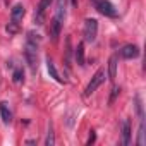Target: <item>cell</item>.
Listing matches in <instances>:
<instances>
[{
    "instance_id": "52a82bcc",
    "label": "cell",
    "mask_w": 146,
    "mask_h": 146,
    "mask_svg": "<svg viewBox=\"0 0 146 146\" xmlns=\"http://www.w3.org/2000/svg\"><path fill=\"white\" fill-rule=\"evenodd\" d=\"M139 53H141V50L137 45H125L120 50V57H124V58H137Z\"/></svg>"
},
{
    "instance_id": "ac0fdd59",
    "label": "cell",
    "mask_w": 146,
    "mask_h": 146,
    "mask_svg": "<svg viewBox=\"0 0 146 146\" xmlns=\"http://www.w3.org/2000/svg\"><path fill=\"white\" fill-rule=\"evenodd\" d=\"M134 102H136V112H137V117H139L141 120H144V113H143V105H141V98H139V95H136Z\"/></svg>"
},
{
    "instance_id": "ba28073f",
    "label": "cell",
    "mask_w": 146,
    "mask_h": 146,
    "mask_svg": "<svg viewBox=\"0 0 146 146\" xmlns=\"http://www.w3.org/2000/svg\"><path fill=\"white\" fill-rule=\"evenodd\" d=\"M46 67H48V74H50V78H53L57 83H64V79L58 76V70H57V67H55V64H53V60H52L50 57H46Z\"/></svg>"
},
{
    "instance_id": "2e32d148",
    "label": "cell",
    "mask_w": 146,
    "mask_h": 146,
    "mask_svg": "<svg viewBox=\"0 0 146 146\" xmlns=\"http://www.w3.org/2000/svg\"><path fill=\"white\" fill-rule=\"evenodd\" d=\"M65 2H67V0H57V14L55 16H58L62 19L65 16Z\"/></svg>"
},
{
    "instance_id": "277c9868",
    "label": "cell",
    "mask_w": 146,
    "mask_h": 146,
    "mask_svg": "<svg viewBox=\"0 0 146 146\" xmlns=\"http://www.w3.org/2000/svg\"><path fill=\"white\" fill-rule=\"evenodd\" d=\"M105 81V70L103 69H100V70H96V74L91 78V81H90V84L86 86V90H84V96H90L91 93H95L100 86H102V83Z\"/></svg>"
},
{
    "instance_id": "ffe728a7",
    "label": "cell",
    "mask_w": 146,
    "mask_h": 146,
    "mask_svg": "<svg viewBox=\"0 0 146 146\" xmlns=\"http://www.w3.org/2000/svg\"><path fill=\"white\" fill-rule=\"evenodd\" d=\"M119 93H120V88H113V90H112V95H110V100H108V103H110V105L115 102V98H117V95H119Z\"/></svg>"
},
{
    "instance_id": "7c38bea8",
    "label": "cell",
    "mask_w": 146,
    "mask_h": 146,
    "mask_svg": "<svg viewBox=\"0 0 146 146\" xmlns=\"http://www.w3.org/2000/svg\"><path fill=\"white\" fill-rule=\"evenodd\" d=\"M74 58L78 65H84V43H79L74 50Z\"/></svg>"
},
{
    "instance_id": "9a60e30c",
    "label": "cell",
    "mask_w": 146,
    "mask_h": 146,
    "mask_svg": "<svg viewBox=\"0 0 146 146\" xmlns=\"http://www.w3.org/2000/svg\"><path fill=\"white\" fill-rule=\"evenodd\" d=\"M45 144H46V146H53V144H55V134H53V125H52V124H48V134H46Z\"/></svg>"
},
{
    "instance_id": "7a4b0ae2",
    "label": "cell",
    "mask_w": 146,
    "mask_h": 146,
    "mask_svg": "<svg viewBox=\"0 0 146 146\" xmlns=\"http://www.w3.org/2000/svg\"><path fill=\"white\" fill-rule=\"evenodd\" d=\"M91 4H93V7L102 14V16H105V17H117L119 14H117V9L108 2V0H91Z\"/></svg>"
},
{
    "instance_id": "4fadbf2b",
    "label": "cell",
    "mask_w": 146,
    "mask_h": 146,
    "mask_svg": "<svg viewBox=\"0 0 146 146\" xmlns=\"http://www.w3.org/2000/svg\"><path fill=\"white\" fill-rule=\"evenodd\" d=\"M117 76V55H112L110 62H108V79L113 81Z\"/></svg>"
},
{
    "instance_id": "9c48e42d",
    "label": "cell",
    "mask_w": 146,
    "mask_h": 146,
    "mask_svg": "<svg viewBox=\"0 0 146 146\" xmlns=\"http://www.w3.org/2000/svg\"><path fill=\"white\" fill-rule=\"evenodd\" d=\"M122 144L124 146L131 144V122L127 119L122 122Z\"/></svg>"
},
{
    "instance_id": "8fae6325",
    "label": "cell",
    "mask_w": 146,
    "mask_h": 146,
    "mask_svg": "<svg viewBox=\"0 0 146 146\" xmlns=\"http://www.w3.org/2000/svg\"><path fill=\"white\" fill-rule=\"evenodd\" d=\"M0 115H2L4 124H11V120H12V113H11V110H9V107H7L5 102L0 103Z\"/></svg>"
},
{
    "instance_id": "3957f363",
    "label": "cell",
    "mask_w": 146,
    "mask_h": 146,
    "mask_svg": "<svg viewBox=\"0 0 146 146\" xmlns=\"http://www.w3.org/2000/svg\"><path fill=\"white\" fill-rule=\"evenodd\" d=\"M96 35H98V21L96 19H86L84 21V28H83L84 41L93 43L96 40Z\"/></svg>"
},
{
    "instance_id": "6da1fadb",
    "label": "cell",
    "mask_w": 146,
    "mask_h": 146,
    "mask_svg": "<svg viewBox=\"0 0 146 146\" xmlns=\"http://www.w3.org/2000/svg\"><path fill=\"white\" fill-rule=\"evenodd\" d=\"M38 43H40V35H35L33 31L28 33V38H26V50H24V57L31 67L33 72H36V60H38Z\"/></svg>"
},
{
    "instance_id": "44dd1931",
    "label": "cell",
    "mask_w": 146,
    "mask_h": 146,
    "mask_svg": "<svg viewBox=\"0 0 146 146\" xmlns=\"http://www.w3.org/2000/svg\"><path fill=\"white\" fill-rule=\"evenodd\" d=\"M95 139H96V136H95V132L91 131V134H90V137H88V143H86V144H88V146H90V144H93V143H95Z\"/></svg>"
},
{
    "instance_id": "5bb4252c",
    "label": "cell",
    "mask_w": 146,
    "mask_h": 146,
    "mask_svg": "<svg viewBox=\"0 0 146 146\" xmlns=\"http://www.w3.org/2000/svg\"><path fill=\"white\" fill-rule=\"evenodd\" d=\"M144 144H146V132H144V120H141L139 132H137V146H144Z\"/></svg>"
},
{
    "instance_id": "30bf717a",
    "label": "cell",
    "mask_w": 146,
    "mask_h": 146,
    "mask_svg": "<svg viewBox=\"0 0 146 146\" xmlns=\"http://www.w3.org/2000/svg\"><path fill=\"white\" fill-rule=\"evenodd\" d=\"M24 12H26V11H24V7H23L21 4H16V5L12 7V11H11V17H12V21L19 24V21L24 17Z\"/></svg>"
},
{
    "instance_id": "e0dca14e",
    "label": "cell",
    "mask_w": 146,
    "mask_h": 146,
    "mask_svg": "<svg viewBox=\"0 0 146 146\" xmlns=\"http://www.w3.org/2000/svg\"><path fill=\"white\" fill-rule=\"evenodd\" d=\"M12 81H14V83H17V84L24 81V72H23V69H16V70H14V74H12Z\"/></svg>"
},
{
    "instance_id": "7402d4cb",
    "label": "cell",
    "mask_w": 146,
    "mask_h": 146,
    "mask_svg": "<svg viewBox=\"0 0 146 146\" xmlns=\"http://www.w3.org/2000/svg\"><path fill=\"white\" fill-rule=\"evenodd\" d=\"M70 5L76 9V7H78V0H70Z\"/></svg>"
},
{
    "instance_id": "5b68a950",
    "label": "cell",
    "mask_w": 146,
    "mask_h": 146,
    "mask_svg": "<svg viewBox=\"0 0 146 146\" xmlns=\"http://www.w3.org/2000/svg\"><path fill=\"white\" fill-rule=\"evenodd\" d=\"M52 2H53V0H40V4L36 7V12H35V23L36 24H43L46 9H50V4Z\"/></svg>"
},
{
    "instance_id": "d6986e66",
    "label": "cell",
    "mask_w": 146,
    "mask_h": 146,
    "mask_svg": "<svg viewBox=\"0 0 146 146\" xmlns=\"http://www.w3.org/2000/svg\"><path fill=\"white\" fill-rule=\"evenodd\" d=\"M7 31H9L11 35L17 33V31H19V24H17V23H14V21H11V23L7 24Z\"/></svg>"
},
{
    "instance_id": "8992f818",
    "label": "cell",
    "mask_w": 146,
    "mask_h": 146,
    "mask_svg": "<svg viewBox=\"0 0 146 146\" xmlns=\"http://www.w3.org/2000/svg\"><path fill=\"white\" fill-rule=\"evenodd\" d=\"M62 17L55 16L50 23V36H52V41H57L58 36H60V31H62Z\"/></svg>"
}]
</instances>
